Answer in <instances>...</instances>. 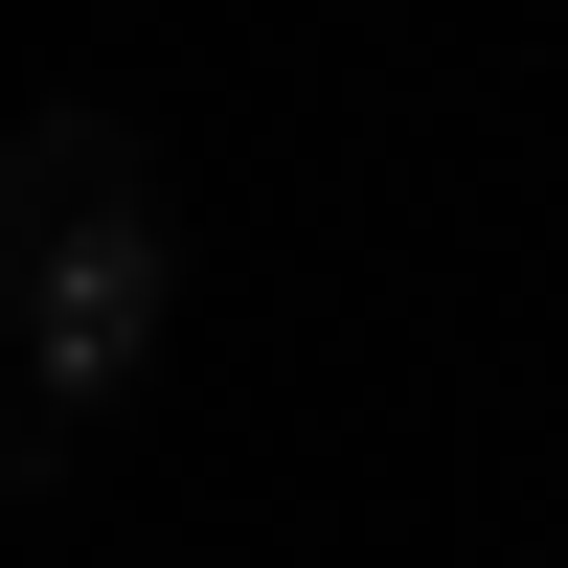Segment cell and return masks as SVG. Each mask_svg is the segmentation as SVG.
I'll return each instance as SVG.
<instances>
[{
	"mask_svg": "<svg viewBox=\"0 0 568 568\" xmlns=\"http://www.w3.org/2000/svg\"><path fill=\"white\" fill-rule=\"evenodd\" d=\"M160 136L91 114V91H45L23 136H0V318H23V409H114L136 364H160Z\"/></svg>",
	"mask_w": 568,
	"mask_h": 568,
	"instance_id": "obj_1",
	"label": "cell"
},
{
	"mask_svg": "<svg viewBox=\"0 0 568 568\" xmlns=\"http://www.w3.org/2000/svg\"><path fill=\"white\" fill-rule=\"evenodd\" d=\"M45 455H69V409H23V387H0V524L45 500Z\"/></svg>",
	"mask_w": 568,
	"mask_h": 568,
	"instance_id": "obj_2",
	"label": "cell"
}]
</instances>
